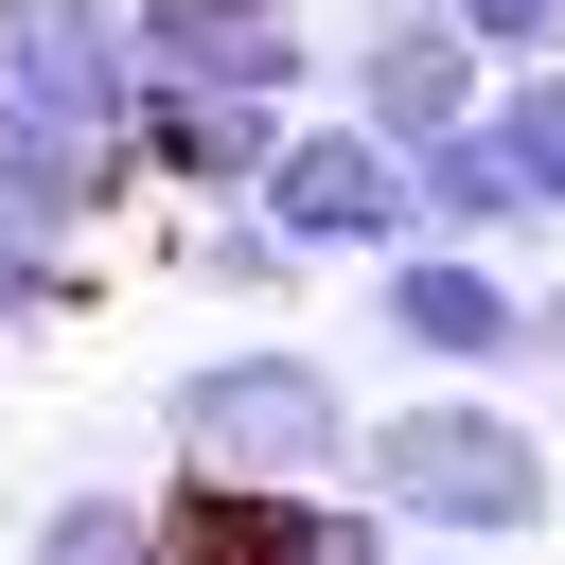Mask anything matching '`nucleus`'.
<instances>
[{
  "mask_svg": "<svg viewBox=\"0 0 565 565\" xmlns=\"http://www.w3.org/2000/svg\"><path fill=\"white\" fill-rule=\"evenodd\" d=\"M353 494L406 547H547L565 530V441H547L530 388H406V406H371Z\"/></svg>",
  "mask_w": 565,
  "mask_h": 565,
  "instance_id": "obj_1",
  "label": "nucleus"
},
{
  "mask_svg": "<svg viewBox=\"0 0 565 565\" xmlns=\"http://www.w3.org/2000/svg\"><path fill=\"white\" fill-rule=\"evenodd\" d=\"M159 441H177V477H230V494H353L371 406L318 335H212L159 371Z\"/></svg>",
  "mask_w": 565,
  "mask_h": 565,
  "instance_id": "obj_2",
  "label": "nucleus"
},
{
  "mask_svg": "<svg viewBox=\"0 0 565 565\" xmlns=\"http://www.w3.org/2000/svg\"><path fill=\"white\" fill-rule=\"evenodd\" d=\"M353 318L424 371V388H530V265L512 247H388L371 282H353Z\"/></svg>",
  "mask_w": 565,
  "mask_h": 565,
  "instance_id": "obj_3",
  "label": "nucleus"
},
{
  "mask_svg": "<svg viewBox=\"0 0 565 565\" xmlns=\"http://www.w3.org/2000/svg\"><path fill=\"white\" fill-rule=\"evenodd\" d=\"M247 212H265L300 265H388V247H424V177H406V141H371L353 106H300Z\"/></svg>",
  "mask_w": 565,
  "mask_h": 565,
  "instance_id": "obj_4",
  "label": "nucleus"
},
{
  "mask_svg": "<svg viewBox=\"0 0 565 565\" xmlns=\"http://www.w3.org/2000/svg\"><path fill=\"white\" fill-rule=\"evenodd\" d=\"M141 0H0V106L71 141H141Z\"/></svg>",
  "mask_w": 565,
  "mask_h": 565,
  "instance_id": "obj_5",
  "label": "nucleus"
},
{
  "mask_svg": "<svg viewBox=\"0 0 565 565\" xmlns=\"http://www.w3.org/2000/svg\"><path fill=\"white\" fill-rule=\"evenodd\" d=\"M318 106H353L371 141H441V124L494 106V53H477L441 0H371V18L335 35V88H318Z\"/></svg>",
  "mask_w": 565,
  "mask_h": 565,
  "instance_id": "obj_6",
  "label": "nucleus"
},
{
  "mask_svg": "<svg viewBox=\"0 0 565 565\" xmlns=\"http://www.w3.org/2000/svg\"><path fill=\"white\" fill-rule=\"evenodd\" d=\"M141 71L159 88H247V106H318L335 35L300 0H141Z\"/></svg>",
  "mask_w": 565,
  "mask_h": 565,
  "instance_id": "obj_7",
  "label": "nucleus"
},
{
  "mask_svg": "<svg viewBox=\"0 0 565 565\" xmlns=\"http://www.w3.org/2000/svg\"><path fill=\"white\" fill-rule=\"evenodd\" d=\"M282 124L300 106H247V88H141V194H177V212H247L265 194V159H282Z\"/></svg>",
  "mask_w": 565,
  "mask_h": 565,
  "instance_id": "obj_8",
  "label": "nucleus"
},
{
  "mask_svg": "<svg viewBox=\"0 0 565 565\" xmlns=\"http://www.w3.org/2000/svg\"><path fill=\"white\" fill-rule=\"evenodd\" d=\"M124 194H141V159H124V141H71V124L0 106V212H18V230L106 247V230H124Z\"/></svg>",
  "mask_w": 565,
  "mask_h": 565,
  "instance_id": "obj_9",
  "label": "nucleus"
},
{
  "mask_svg": "<svg viewBox=\"0 0 565 565\" xmlns=\"http://www.w3.org/2000/svg\"><path fill=\"white\" fill-rule=\"evenodd\" d=\"M159 530H177V565H335L353 494H230V477H177Z\"/></svg>",
  "mask_w": 565,
  "mask_h": 565,
  "instance_id": "obj_10",
  "label": "nucleus"
},
{
  "mask_svg": "<svg viewBox=\"0 0 565 565\" xmlns=\"http://www.w3.org/2000/svg\"><path fill=\"white\" fill-rule=\"evenodd\" d=\"M406 177H424V230H441V247H512V265H530V194H512V159H494V106L441 124V141H406Z\"/></svg>",
  "mask_w": 565,
  "mask_h": 565,
  "instance_id": "obj_11",
  "label": "nucleus"
},
{
  "mask_svg": "<svg viewBox=\"0 0 565 565\" xmlns=\"http://www.w3.org/2000/svg\"><path fill=\"white\" fill-rule=\"evenodd\" d=\"M18 565H177V530L124 477H53V494H18Z\"/></svg>",
  "mask_w": 565,
  "mask_h": 565,
  "instance_id": "obj_12",
  "label": "nucleus"
},
{
  "mask_svg": "<svg viewBox=\"0 0 565 565\" xmlns=\"http://www.w3.org/2000/svg\"><path fill=\"white\" fill-rule=\"evenodd\" d=\"M177 282H194V300H300L318 265H300L265 212H194V230H177Z\"/></svg>",
  "mask_w": 565,
  "mask_h": 565,
  "instance_id": "obj_13",
  "label": "nucleus"
},
{
  "mask_svg": "<svg viewBox=\"0 0 565 565\" xmlns=\"http://www.w3.org/2000/svg\"><path fill=\"white\" fill-rule=\"evenodd\" d=\"M494 159H512L530 230H565V71H494Z\"/></svg>",
  "mask_w": 565,
  "mask_h": 565,
  "instance_id": "obj_14",
  "label": "nucleus"
},
{
  "mask_svg": "<svg viewBox=\"0 0 565 565\" xmlns=\"http://www.w3.org/2000/svg\"><path fill=\"white\" fill-rule=\"evenodd\" d=\"M71 300H88V247H53V230L0 212V335H53Z\"/></svg>",
  "mask_w": 565,
  "mask_h": 565,
  "instance_id": "obj_15",
  "label": "nucleus"
},
{
  "mask_svg": "<svg viewBox=\"0 0 565 565\" xmlns=\"http://www.w3.org/2000/svg\"><path fill=\"white\" fill-rule=\"evenodd\" d=\"M441 18H459L494 71H565V0H441Z\"/></svg>",
  "mask_w": 565,
  "mask_h": 565,
  "instance_id": "obj_16",
  "label": "nucleus"
},
{
  "mask_svg": "<svg viewBox=\"0 0 565 565\" xmlns=\"http://www.w3.org/2000/svg\"><path fill=\"white\" fill-rule=\"evenodd\" d=\"M530 371H565V265H530Z\"/></svg>",
  "mask_w": 565,
  "mask_h": 565,
  "instance_id": "obj_17",
  "label": "nucleus"
},
{
  "mask_svg": "<svg viewBox=\"0 0 565 565\" xmlns=\"http://www.w3.org/2000/svg\"><path fill=\"white\" fill-rule=\"evenodd\" d=\"M0 371H18V335H0Z\"/></svg>",
  "mask_w": 565,
  "mask_h": 565,
  "instance_id": "obj_18",
  "label": "nucleus"
}]
</instances>
